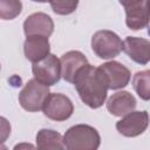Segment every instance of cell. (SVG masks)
<instances>
[{
	"label": "cell",
	"mask_w": 150,
	"mask_h": 150,
	"mask_svg": "<svg viewBox=\"0 0 150 150\" xmlns=\"http://www.w3.org/2000/svg\"><path fill=\"white\" fill-rule=\"evenodd\" d=\"M73 83L80 98L88 107L97 109L104 103L109 87L105 75L100 67L87 63L76 73Z\"/></svg>",
	"instance_id": "1"
},
{
	"label": "cell",
	"mask_w": 150,
	"mask_h": 150,
	"mask_svg": "<svg viewBox=\"0 0 150 150\" xmlns=\"http://www.w3.org/2000/svg\"><path fill=\"white\" fill-rule=\"evenodd\" d=\"M63 143L68 150H95L100 146L101 137L95 128L88 124H77L66 131Z\"/></svg>",
	"instance_id": "2"
},
{
	"label": "cell",
	"mask_w": 150,
	"mask_h": 150,
	"mask_svg": "<svg viewBox=\"0 0 150 150\" xmlns=\"http://www.w3.org/2000/svg\"><path fill=\"white\" fill-rule=\"evenodd\" d=\"M48 86L39 82L38 80L33 79L29 80L23 89L19 94V103L20 105L30 112L39 111L43 108V104L49 96Z\"/></svg>",
	"instance_id": "3"
},
{
	"label": "cell",
	"mask_w": 150,
	"mask_h": 150,
	"mask_svg": "<svg viewBox=\"0 0 150 150\" xmlns=\"http://www.w3.org/2000/svg\"><path fill=\"white\" fill-rule=\"evenodd\" d=\"M91 49L100 59H112L123 50V41L111 30H97L91 36Z\"/></svg>",
	"instance_id": "4"
},
{
	"label": "cell",
	"mask_w": 150,
	"mask_h": 150,
	"mask_svg": "<svg viewBox=\"0 0 150 150\" xmlns=\"http://www.w3.org/2000/svg\"><path fill=\"white\" fill-rule=\"evenodd\" d=\"M125 9V23L132 30L145 28L150 22V0H118Z\"/></svg>",
	"instance_id": "5"
},
{
	"label": "cell",
	"mask_w": 150,
	"mask_h": 150,
	"mask_svg": "<svg viewBox=\"0 0 150 150\" xmlns=\"http://www.w3.org/2000/svg\"><path fill=\"white\" fill-rule=\"evenodd\" d=\"M32 70L34 79L48 87L57 83L62 76L61 61L53 54H49L45 59L34 62Z\"/></svg>",
	"instance_id": "6"
},
{
	"label": "cell",
	"mask_w": 150,
	"mask_h": 150,
	"mask_svg": "<svg viewBox=\"0 0 150 150\" xmlns=\"http://www.w3.org/2000/svg\"><path fill=\"white\" fill-rule=\"evenodd\" d=\"M42 111L46 117L53 120V121H66L69 118L74 111V105L70 98L63 94L54 93L49 94L47 97Z\"/></svg>",
	"instance_id": "7"
},
{
	"label": "cell",
	"mask_w": 150,
	"mask_h": 150,
	"mask_svg": "<svg viewBox=\"0 0 150 150\" xmlns=\"http://www.w3.org/2000/svg\"><path fill=\"white\" fill-rule=\"evenodd\" d=\"M149 125V115L145 110L131 111L116 123L117 131L125 137H136L145 131Z\"/></svg>",
	"instance_id": "8"
},
{
	"label": "cell",
	"mask_w": 150,
	"mask_h": 150,
	"mask_svg": "<svg viewBox=\"0 0 150 150\" xmlns=\"http://www.w3.org/2000/svg\"><path fill=\"white\" fill-rule=\"evenodd\" d=\"M100 69L105 75L109 89H114V90L121 89L129 83L130 80L129 69L117 61L105 62L100 66Z\"/></svg>",
	"instance_id": "9"
},
{
	"label": "cell",
	"mask_w": 150,
	"mask_h": 150,
	"mask_svg": "<svg viewBox=\"0 0 150 150\" xmlns=\"http://www.w3.org/2000/svg\"><path fill=\"white\" fill-rule=\"evenodd\" d=\"M123 52L136 63L150 62V41L137 36H127L123 41Z\"/></svg>",
	"instance_id": "10"
},
{
	"label": "cell",
	"mask_w": 150,
	"mask_h": 150,
	"mask_svg": "<svg viewBox=\"0 0 150 150\" xmlns=\"http://www.w3.org/2000/svg\"><path fill=\"white\" fill-rule=\"evenodd\" d=\"M23 32L28 35L49 36L54 32V22L52 18L45 13H33L23 22Z\"/></svg>",
	"instance_id": "11"
},
{
	"label": "cell",
	"mask_w": 150,
	"mask_h": 150,
	"mask_svg": "<svg viewBox=\"0 0 150 150\" xmlns=\"http://www.w3.org/2000/svg\"><path fill=\"white\" fill-rule=\"evenodd\" d=\"M50 45L47 36L28 35L23 43V53L28 61L38 62L49 55Z\"/></svg>",
	"instance_id": "12"
},
{
	"label": "cell",
	"mask_w": 150,
	"mask_h": 150,
	"mask_svg": "<svg viewBox=\"0 0 150 150\" xmlns=\"http://www.w3.org/2000/svg\"><path fill=\"white\" fill-rule=\"evenodd\" d=\"M136 108V98L129 91H117L112 94L108 102L107 109L114 116H125L127 114L134 111Z\"/></svg>",
	"instance_id": "13"
},
{
	"label": "cell",
	"mask_w": 150,
	"mask_h": 150,
	"mask_svg": "<svg viewBox=\"0 0 150 150\" xmlns=\"http://www.w3.org/2000/svg\"><path fill=\"white\" fill-rule=\"evenodd\" d=\"M60 61L62 67V77L70 83L74 82L76 73L88 63L87 57L79 50H69L64 53Z\"/></svg>",
	"instance_id": "14"
},
{
	"label": "cell",
	"mask_w": 150,
	"mask_h": 150,
	"mask_svg": "<svg viewBox=\"0 0 150 150\" xmlns=\"http://www.w3.org/2000/svg\"><path fill=\"white\" fill-rule=\"evenodd\" d=\"M36 146L40 150H61L64 148L63 137L55 130L41 129L36 135Z\"/></svg>",
	"instance_id": "15"
},
{
	"label": "cell",
	"mask_w": 150,
	"mask_h": 150,
	"mask_svg": "<svg viewBox=\"0 0 150 150\" xmlns=\"http://www.w3.org/2000/svg\"><path fill=\"white\" fill-rule=\"evenodd\" d=\"M132 87L136 94L144 101L150 100V69L137 71L132 77Z\"/></svg>",
	"instance_id": "16"
},
{
	"label": "cell",
	"mask_w": 150,
	"mask_h": 150,
	"mask_svg": "<svg viewBox=\"0 0 150 150\" xmlns=\"http://www.w3.org/2000/svg\"><path fill=\"white\" fill-rule=\"evenodd\" d=\"M22 9L20 0H0V18L2 20H12L16 18Z\"/></svg>",
	"instance_id": "17"
},
{
	"label": "cell",
	"mask_w": 150,
	"mask_h": 150,
	"mask_svg": "<svg viewBox=\"0 0 150 150\" xmlns=\"http://www.w3.org/2000/svg\"><path fill=\"white\" fill-rule=\"evenodd\" d=\"M52 9L59 15L71 14L79 5V0H49Z\"/></svg>",
	"instance_id": "18"
},
{
	"label": "cell",
	"mask_w": 150,
	"mask_h": 150,
	"mask_svg": "<svg viewBox=\"0 0 150 150\" xmlns=\"http://www.w3.org/2000/svg\"><path fill=\"white\" fill-rule=\"evenodd\" d=\"M11 132V127H9V124L7 123V121L4 118V117H1V141L4 142L5 139H6V137H7V135Z\"/></svg>",
	"instance_id": "19"
},
{
	"label": "cell",
	"mask_w": 150,
	"mask_h": 150,
	"mask_svg": "<svg viewBox=\"0 0 150 150\" xmlns=\"http://www.w3.org/2000/svg\"><path fill=\"white\" fill-rule=\"evenodd\" d=\"M20 148H33V145H29V144H21V145H16L14 149H20Z\"/></svg>",
	"instance_id": "20"
},
{
	"label": "cell",
	"mask_w": 150,
	"mask_h": 150,
	"mask_svg": "<svg viewBox=\"0 0 150 150\" xmlns=\"http://www.w3.org/2000/svg\"><path fill=\"white\" fill-rule=\"evenodd\" d=\"M32 1H35V2H47L49 0H32Z\"/></svg>",
	"instance_id": "21"
}]
</instances>
